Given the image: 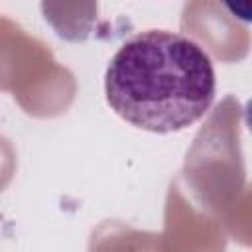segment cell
<instances>
[{"label": "cell", "instance_id": "obj_1", "mask_svg": "<svg viewBox=\"0 0 252 252\" xmlns=\"http://www.w3.org/2000/svg\"><path fill=\"white\" fill-rule=\"evenodd\" d=\"M217 93L215 67L191 37L146 30L126 39L104 73L110 108L136 128L169 134L193 126Z\"/></svg>", "mask_w": 252, "mask_h": 252}]
</instances>
